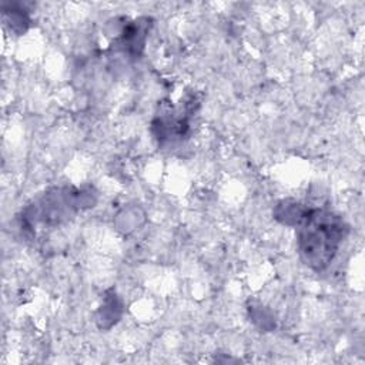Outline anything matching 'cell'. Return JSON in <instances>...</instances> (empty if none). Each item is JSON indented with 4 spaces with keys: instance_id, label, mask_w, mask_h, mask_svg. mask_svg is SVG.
I'll return each mask as SVG.
<instances>
[{
    "instance_id": "6da1fadb",
    "label": "cell",
    "mask_w": 365,
    "mask_h": 365,
    "mask_svg": "<svg viewBox=\"0 0 365 365\" xmlns=\"http://www.w3.org/2000/svg\"><path fill=\"white\" fill-rule=\"evenodd\" d=\"M298 251L304 264L322 271L335 257L346 235V225L339 215L322 208L302 207L294 222Z\"/></svg>"
}]
</instances>
